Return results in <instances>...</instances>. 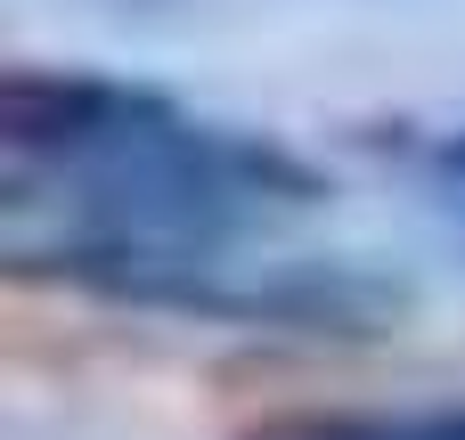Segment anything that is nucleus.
<instances>
[{"label": "nucleus", "mask_w": 465, "mask_h": 440, "mask_svg": "<svg viewBox=\"0 0 465 440\" xmlns=\"http://www.w3.org/2000/svg\"><path fill=\"white\" fill-rule=\"evenodd\" d=\"M245 440H465V408H425V416H270Z\"/></svg>", "instance_id": "2"}, {"label": "nucleus", "mask_w": 465, "mask_h": 440, "mask_svg": "<svg viewBox=\"0 0 465 440\" xmlns=\"http://www.w3.org/2000/svg\"><path fill=\"white\" fill-rule=\"evenodd\" d=\"M417 171L433 180V196L465 220V131H433V139H417Z\"/></svg>", "instance_id": "3"}, {"label": "nucleus", "mask_w": 465, "mask_h": 440, "mask_svg": "<svg viewBox=\"0 0 465 440\" xmlns=\"http://www.w3.org/2000/svg\"><path fill=\"white\" fill-rule=\"evenodd\" d=\"M327 204V180L262 131L204 122L90 65L0 73V220L16 278H65L180 318L376 335L401 286L327 261H245L253 237Z\"/></svg>", "instance_id": "1"}]
</instances>
